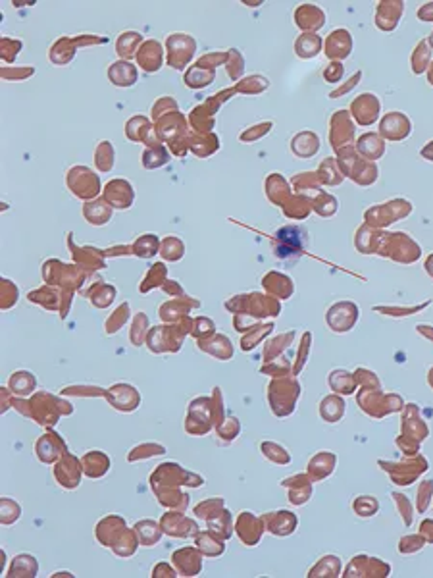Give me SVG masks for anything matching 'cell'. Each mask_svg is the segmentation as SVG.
Returning a JSON list of instances; mask_svg holds the SVG:
<instances>
[{"mask_svg":"<svg viewBox=\"0 0 433 578\" xmlns=\"http://www.w3.org/2000/svg\"><path fill=\"white\" fill-rule=\"evenodd\" d=\"M432 73H433V70H432ZM432 83H433V75H432Z\"/></svg>","mask_w":433,"mask_h":578,"instance_id":"obj_1","label":"cell"},{"mask_svg":"<svg viewBox=\"0 0 433 578\" xmlns=\"http://www.w3.org/2000/svg\"><path fill=\"white\" fill-rule=\"evenodd\" d=\"M432 41H433V37H432Z\"/></svg>","mask_w":433,"mask_h":578,"instance_id":"obj_2","label":"cell"}]
</instances>
